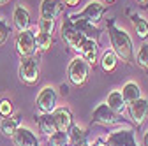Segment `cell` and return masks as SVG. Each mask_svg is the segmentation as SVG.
Here are the masks:
<instances>
[{
  "mask_svg": "<svg viewBox=\"0 0 148 146\" xmlns=\"http://www.w3.org/2000/svg\"><path fill=\"white\" fill-rule=\"evenodd\" d=\"M108 35H109V42H111V49L116 55V58L125 62V63H132L134 62V48H132V41L129 37V33L123 28H118L115 20L108 21Z\"/></svg>",
  "mask_w": 148,
  "mask_h": 146,
  "instance_id": "6da1fadb",
  "label": "cell"
},
{
  "mask_svg": "<svg viewBox=\"0 0 148 146\" xmlns=\"http://www.w3.org/2000/svg\"><path fill=\"white\" fill-rule=\"evenodd\" d=\"M18 78H20L21 83L32 86L39 81L41 78V57L39 53L32 55V57L21 58V63L18 67Z\"/></svg>",
  "mask_w": 148,
  "mask_h": 146,
  "instance_id": "7a4b0ae2",
  "label": "cell"
},
{
  "mask_svg": "<svg viewBox=\"0 0 148 146\" xmlns=\"http://www.w3.org/2000/svg\"><path fill=\"white\" fill-rule=\"evenodd\" d=\"M60 35H62V41H64L72 51L79 53L81 44L85 42V37H83V35H81L76 28H74V25H72V21H71L69 16H64V20H62V23H60Z\"/></svg>",
  "mask_w": 148,
  "mask_h": 146,
  "instance_id": "3957f363",
  "label": "cell"
},
{
  "mask_svg": "<svg viewBox=\"0 0 148 146\" xmlns=\"http://www.w3.org/2000/svg\"><path fill=\"white\" fill-rule=\"evenodd\" d=\"M90 65L81 58V57H76L67 67V76H69V81L74 85V86H85L86 81H88V76H90Z\"/></svg>",
  "mask_w": 148,
  "mask_h": 146,
  "instance_id": "277c9868",
  "label": "cell"
},
{
  "mask_svg": "<svg viewBox=\"0 0 148 146\" xmlns=\"http://www.w3.org/2000/svg\"><path fill=\"white\" fill-rule=\"evenodd\" d=\"M123 123L122 115H116L113 109H109L108 104H99L92 113V125H102V127H115Z\"/></svg>",
  "mask_w": 148,
  "mask_h": 146,
  "instance_id": "5b68a950",
  "label": "cell"
},
{
  "mask_svg": "<svg viewBox=\"0 0 148 146\" xmlns=\"http://www.w3.org/2000/svg\"><path fill=\"white\" fill-rule=\"evenodd\" d=\"M14 46H16V53L20 55V58H27L37 53L35 48V32L32 30H25V32H18L16 39H14Z\"/></svg>",
  "mask_w": 148,
  "mask_h": 146,
  "instance_id": "8992f818",
  "label": "cell"
},
{
  "mask_svg": "<svg viewBox=\"0 0 148 146\" xmlns=\"http://www.w3.org/2000/svg\"><path fill=\"white\" fill-rule=\"evenodd\" d=\"M57 102H58V93L53 86H44L39 95L35 99V106H37V111L41 115H49L55 111L57 107Z\"/></svg>",
  "mask_w": 148,
  "mask_h": 146,
  "instance_id": "52a82bcc",
  "label": "cell"
},
{
  "mask_svg": "<svg viewBox=\"0 0 148 146\" xmlns=\"http://www.w3.org/2000/svg\"><path fill=\"white\" fill-rule=\"evenodd\" d=\"M69 18H71L74 28H76L85 39H92V41H99V39H101L102 30H101L97 25H94V23L83 20V18H78L76 14H69Z\"/></svg>",
  "mask_w": 148,
  "mask_h": 146,
  "instance_id": "ba28073f",
  "label": "cell"
},
{
  "mask_svg": "<svg viewBox=\"0 0 148 146\" xmlns=\"http://www.w3.org/2000/svg\"><path fill=\"white\" fill-rule=\"evenodd\" d=\"M127 111H129V116H131L132 123L136 127H141L145 123V120L148 118V100L141 97L131 104H127Z\"/></svg>",
  "mask_w": 148,
  "mask_h": 146,
  "instance_id": "9c48e42d",
  "label": "cell"
},
{
  "mask_svg": "<svg viewBox=\"0 0 148 146\" xmlns=\"http://www.w3.org/2000/svg\"><path fill=\"white\" fill-rule=\"evenodd\" d=\"M104 12H106V5H104L102 2H97V0H92V2H88L86 7H85L81 12H78L76 16H78V18H83V20L94 23V25H97V23L102 20Z\"/></svg>",
  "mask_w": 148,
  "mask_h": 146,
  "instance_id": "30bf717a",
  "label": "cell"
},
{
  "mask_svg": "<svg viewBox=\"0 0 148 146\" xmlns=\"http://www.w3.org/2000/svg\"><path fill=\"white\" fill-rule=\"evenodd\" d=\"M64 2L62 0H42L41 7H39V14L42 20H57L58 16L64 14Z\"/></svg>",
  "mask_w": 148,
  "mask_h": 146,
  "instance_id": "8fae6325",
  "label": "cell"
},
{
  "mask_svg": "<svg viewBox=\"0 0 148 146\" xmlns=\"http://www.w3.org/2000/svg\"><path fill=\"white\" fill-rule=\"evenodd\" d=\"M106 143H108L109 146H138L136 137H134V132H132L131 129L115 130V132L108 134Z\"/></svg>",
  "mask_w": 148,
  "mask_h": 146,
  "instance_id": "7c38bea8",
  "label": "cell"
},
{
  "mask_svg": "<svg viewBox=\"0 0 148 146\" xmlns=\"http://www.w3.org/2000/svg\"><path fill=\"white\" fill-rule=\"evenodd\" d=\"M51 115H53V120H55L58 132H69V129L74 125V116L69 107H55V111Z\"/></svg>",
  "mask_w": 148,
  "mask_h": 146,
  "instance_id": "4fadbf2b",
  "label": "cell"
},
{
  "mask_svg": "<svg viewBox=\"0 0 148 146\" xmlns=\"http://www.w3.org/2000/svg\"><path fill=\"white\" fill-rule=\"evenodd\" d=\"M79 57L90 67H95V63L99 62V41L85 39V42L81 44V49H79Z\"/></svg>",
  "mask_w": 148,
  "mask_h": 146,
  "instance_id": "5bb4252c",
  "label": "cell"
},
{
  "mask_svg": "<svg viewBox=\"0 0 148 146\" xmlns=\"http://www.w3.org/2000/svg\"><path fill=\"white\" fill-rule=\"evenodd\" d=\"M11 139H12L14 146H39V139H37V136L30 129L21 127V125L16 129V132H14V136Z\"/></svg>",
  "mask_w": 148,
  "mask_h": 146,
  "instance_id": "9a60e30c",
  "label": "cell"
},
{
  "mask_svg": "<svg viewBox=\"0 0 148 146\" xmlns=\"http://www.w3.org/2000/svg\"><path fill=\"white\" fill-rule=\"evenodd\" d=\"M12 27L16 32H25L30 28V12L23 5H16L12 11Z\"/></svg>",
  "mask_w": 148,
  "mask_h": 146,
  "instance_id": "2e32d148",
  "label": "cell"
},
{
  "mask_svg": "<svg viewBox=\"0 0 148 146\" xmlns=\"http://www.w3.org/2000/svg\"><path fill=\"white\" fill-rule=\"evenodd\" d=\"M35 123H37V129H39L41 134L44 136H53L55 132H58L57 130V125H55V120H53V115H39L35 118Z\"/></svg>",
  "mask_w": 148,
  "mask_h": 146,
  "instance_id": "e0dca14e",
  "label": "cell"
},
{
  "mask_svg": "<svg viewBox=\"0 0 148 146\" xmlns=\"http://www.w3.org/2000/svg\"><path fill=\"white\" fill-rule=\"evenodd\" d=\"M106 104H108L109 109H113L116 115H123V111L127 109V104H125V100H123V97H122V92H120V90H113V92L108 95Z\"/></svg>",
  "mask_w": 148,
  "mask_h": 146,
  "instance_id": "ac0fdd59",
  "label": "cell"
},
{
  "mask_svg": "<svg viewBox=\"0 0 148 146\" xmlns=\"http://www.w3.org/2000/svg\"><path fill=\"white\" fill-rule=\"evenodd\" d=\"M20 120H21L20 115H14V116L11 115L7 118H2L0 120V132H2L5 137H12L16 129L20 127Z\"/></svg>",
  "mask_w": 148,
  "mask_h": 146,
  "instance_id": "d6986e66",
  "label": "cell"
},
{
  "mask_svg": "<svg viewBox=\"0 0 148 146\" xmlns=\"http://www.w3.org/2000/svg\"><path fill=\"white\" fill-rule=\"evenodd\" d=\"M120 92H122V97H123L125 104H131V102H134V100L141 99V88H139V85H138V83H134V81L125 83V85H123V88L120 90Z\"/></svg>",
  "mask_w": 148,
  "mask_h": 146,
  "instance_id": "ffe728a7",
  "label": "cell"
},
{
  "mask_svg": "<svg viewBox=\"0 0 148 146\" xmlns=\"http://www.w3.org/2000/svg\"><path fill=\"white\" fill-rule=\"evenodd\" d=\"M67 134H69V143H71V146H81V144H86L88 132H86V129H83V127H79V125H72Z\"/></svg>",
  "mask_w": 148,
  "mask_h": 146,
  "instance_id": "44dd1931",
  "label": "cell"
},
{
  "mask_svg": "<svg viewBox=\"0 0 148 146\" xmlns=\"http://www.w3.org/2000/svg\"><path fill=\"white\" fill-rule=\"evenodd\" d=\"M116 65H118V58H116V55L113 53V49L104 51V55L101 57V67H102V70L106 72V74H113V72L116 70Z\"/></svg>",
  "mask_w": 148,
  "mask_h": 146,
  "instance_id": "7402d4cb",
  "label": "cell"
},
{
  "mask_svg": "<svg viewBox=\"0 0 148 146\" xmlns=\"http://www.w3.org/2000/svg\"><path fill=\"white\" fill-rule=\"evenodd\" d=\"M51 46H53V35L51 33H46V32H41V30L35 33V48H37V53H44Z\"/></svg>",
  "mask_w": 148,
  "mask_h": 146,
  "instance_id": "603a6c76",
  "label": "cell"
},
{
  "mask_svg": "<svg viewBox=\"0 0 148 146\" xmlns=\"http://www.w3.org/2000/svg\"><path fill=\"white\" fill-rule=\"evenodd\" d=\"M132 27H134V30H136V35L139 39H146L148 37V21L145 20L143 16H139V14H134L132 16Z\"/></svg>",
  "mask_w": 148,
  "mask_h": 146,
  "instance_id": "cb8c5ba5",
  "label": "cell"
},
{
  "mask_svg": "<svg viewBox=\"0 0 148 146\" xmlns=\"http://www.w3.org/2000/svg\"><path fill=\"white\" fill-rule=\"evenodd\" d=\"M48 146H71L67 132H55L48 137Z\"/></svg>",
  "mask_w": 148,
  "mask_h": 146,
  "instance_id": "d4e9b609",
  "label": "cell"
},
{
  "mask_svg": "<svg viewBox=\"0 0 148 146\" xmlns=\"http://www.w3.org/2000/svg\"><path fill=\"white\" fill-rule=\"evenodd\" d=\"M136 63L146 72L148 70V42H145L141 48H139V51H138V55H136Z\"/></svg>",
  "mask_w": 148,
  "mask_h": 146,
  "instance_id": "484cf974",
  "label": "cell"
},
{
  "mask_svg": "<svg viewBox=\"0 0 148 146\" xmlns=\"http://www.w3.org/2000/svg\"><path fill=\"white\" fill-rule=\"evenodd\" d=\"M12 115V102L9 99H4V100H0V116L2 118H7Z\"/></svg>",
  "mask_w": 148,
  "mask_h": 146,
  "instance_id": "4316f807",
  "label": "cell"
},
{
  "mask_svg": "<svg viewBox=\"0 0 148 146\" xmlns=\"http://www.w3.org/2000/svg\"><path fill=\"white\" fill-rule=\"evenodd\" d=\"M9 33H11V27L5 20H0V46H2L7 39H9Z\"/></svg>",
  "mask_w": 148,
  "mask_h": 146,
  "instance_id": "83f0119b",
  "label": "cell"
},
{
  "mask_svg": "<svg viewBox=\"0 0 148 146\" xmlns=\"http://www.w3.org/2000/svg\"><path fill=\"white\" fill-rule=\"evenodd\" d=\"M39 30L53 35V30H55V21H53V20H42V18H41V20H39Z\"/></svg>",
  "mask_w": 148,
  "mask_h": 146,
  "instance_id": "f1b7e54d",
  "label": "cell"
},
{
  "mask_svg": "<svg viewBox=\"0 0 148 146\" xmlns=\"http://www.w3.org/2000/svg\"><path fill=\"white\" fill-rule=\"evenodd\" d=\"M62 2H64L65 7H76L79 4V0H62Z\"/></svg>",
  "mask_w": 148,
  "mask_h": 146,
  "instance_id": "f546056e",
  "label": "cell"
},
{
  "mask_svg": "<svg viewBox=\"0 0 148 146\" xmlns=\"http://www.w3.org/2000/svg\"><path fill=\"white\" fill-rule=\"evenodd\" d=\"M92 146H109V144L106 143V139H102V137H99V139H97V141H95L94 144H92Z\"/></svg>",
  "mask_w": 148,
  "mask_h": 146,
  "instance_id": "4dcf8cb0",
  "label": "cell"
},
{
  "mask_svg": "<svg viewBox=\"0 0 148 146\" xmlns=\"http://www.w3.org/2000/svg\"><path fill=\"white\" fill-rule=\"evenodd\" d=\"M143 146H148V130H146L145 136H143Z\"/></svg>",
  "mask_w": 148,
  "mask_h": 146,
  "instance_id": "1f68e13d",
  "label": "cell"
},
{
  "mask_svg": "<svg viewBox=\"0 0 148 146\" xmlns=\"http://www.w3.org/2000/svg\"><path fill=\"white\" fill-rule=\"evenodd\" d=\"M136 2H138L141 7H146V5H148V0H136Z\"/></svg>",
  "mask_w": 148,
  "mask_h": 146,
  "instance_id": "d6a6232c",
  "label": "cell"
},
{
  "mask_svg": "<svg viewBox=\"0 0 148 146\" xmlns=\"http://www.w3.org/2000/svg\"><path fill=\"white\" fill-rule=\"evenodd\" d=\"M104 2H106V4H115L116 0H104Z\"/></svg>",
  "mask_w": 148,
  "mask_h": 146,
  "instance_id": "836d02e7",
  "label": "cell"
},
{
  "mask_svg": "<svg viewBox=\"0 0 148 146\" xmlns=\"http://www.w3.org/2000/svg\"><path fill=\"white\" fill-rule=\"evenodd\" d=\"M7 2H9V0H0V5H5Z\"/></svg>",
  "mask_w": 148,
  "mask_h": 146,
  "instance_id": "e575fe53",
  "label": "cell"
},
{
  "mask_svg": "<svg viewBox=\"0 0 148 146\" xmlns=\"http://www.w3.org/2000/svg\"><path fill=\"white\" fill-rule=\"evenodd\" d=\"M81 146H90V144H88V143H86V144H81Z\"/></svg>",
  "mask_w": 148,
  "mask_h": 146,
  "instance_id": "d590c367",
  "label": "cell"
}]
</instances>
